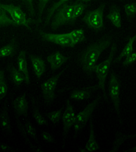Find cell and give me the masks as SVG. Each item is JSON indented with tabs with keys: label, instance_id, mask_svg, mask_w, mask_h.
Listing matches in <instances>:
<instances>
[{
	"label": "cell",
	"instance_id": "6da1fadb",
	"mask_svg": "<svg viewBox=\"0 0 136 152\" xmlns=\"http://www.w3.org/2000/svg\"><path fill=\"white\" fill-rule=\"evenodd\" d=\"M112 41L111 36L104 35L101 39L91 44L80 54L79 63L83 71L90 76L93 72V67L96 65L101 54L111 46Z\"/></svg>",
	"mask_w": 136,
	"mask_h": 152
},
{
	"label": "cell",
	"instance_id": "7a4b0ae2",
	"mask_svg": "<svg viewBox=\"0 0 136 152\" xmlns=\"http://www.w3.org/2000/svg\"><path fill=\"white\" fill-rule=\"evenodd\" d=\"M117 43L115 42L112 43V46L111 47L110 54L109 55V57L107 58V59L104 60L103 62H102L100 64L95 65L93 67V72H95V74L96 75V77H97L98 80V85H96V88H97V89H101L102 91L104 100H105L107 103L109 102V99L106 93L105 81L106 79L107 75H108L109 72L112 59H113V57L117 52Z\"/></svg>",
	"mask_w": 136,
	"mask_h": 152
},
{
	"label": "cell",
	"instance_id": "3957f363",
	"mask_svg": "<svg viewBox=\"0 0 136 152\" xmlns=\"http://www.w3.org/2000/svg\"><path fill=\"white\" fill-rule=\"evenodd\" d=\"M106 4L103 3L98 8L95 10H88L82 18V21L84 22L88 27L96 32L104 29L103 14Z\"/></svg>",
	"mask_w": 136,
	"mask_h": 152
},
{
	"label": "cell",
	"instance_id": "277c9868",
	"mask_svg": "<svg viewBox=\"0 0 136 152\" xmlns=\"http://www.w3.org/2000/svg\"><path fill=\"white\" fill-rule=\"evenodd\" d=\"M101 100V96L99 95L96 97L95 100L91 102L90 103L88 104L84 109L82 110V111L75 115V121L74 124V130H75V135L74 137L75 138L77 135L79 134V133L82 131L84 127L87 124L89 119H90L91 116L93 113V111H95L96 107H97L98 103H100Z\"/></svg>",
	"mask_w": 136,
	"mask_h": 152
},
{
	"label": "cell",
	"instance_id": "5b68a950",
	"mask_svg": "<svg viewBox=\"0 0 136 152\" xmlns=\"http://www.w3.org/2000/svg\"><path fill=\"white\" fill-rule=\"evenodd\" d=\"M74 12L73 4H64L59 7L54 13L51 23V28L53 30H56L61 26L71 24V21Z\"/></svg>",
	"mask_w": 136,
	"mask_h": 152
},
{
	"label": "cell",
	"instance_id": "8992f818",
	"mask_svg": "<svg viewBox=\"0 0 136 152\" xmlns=\"http://www.w3.org/2000/svg\"><path fill=\"white\" fill-rule=\"evenodd\" d=\"M121 81L119 79L116 73L112 71L110 76L109 84V94L111 100L113 104L115 110L118 116L120 124H122V119L121 116V108H120V94H121Z\"/></svg>",
	"mask_w": 136,
	"mask_h": 152
},
{
	"label": "cell",
	"instance_id": "52a82bcc",
	"mask_svg": "<svg viewBox=\"0 0 136 152\" xmlns=\"http://www.w3.org/2000/svg\"><path fill=\"white\" fill-rule=\"evenodd\" d=\"M68 66L65 67V69H63L58 74L53 76V77L49 78L46 81H44L43 83H42L41 88L45 104H49L52 103L54 99H55V89L57 83H58V80L60 77L64 74V72L66 70Z\"/></svg>",
	"mask_w": 136,
	"mask_h": 152
},
{
	"label": "cell",
	"instance_id": "ba28073f",
	"mask_svg": "<svg viewBox=\"0 0 136 152\" xmlns=\"http://www.w3.org/2000/svg\"><path fill=\"white\" fill-rule=\"evenodd\" d=\"M3 8L8 12L12 18V20L16 23L18 26H22L27 28L30 32H33L30 24V20L27 19L25 13L21 9L20 6H14L13 4H0Z\"/></svg>",
	"mask_w": 136,
	"mask_h": 152
},
{
	"label": "cell",
	"instance_id": "9c48e42d",
	"mask_svg": "<svg viewBox=\"0 0 136 152\" xmlns=\"http://www.w3.org/2000/svg\"><path fill=\"white\" fill-rule=\"evenodd\" d=\"M62 121H63V133H62V141H63V148H64L65 141L67 137L68 133L71 127L74 126L75 114L74 112V107L71 104L69 99L66 100V107L64 113L62 115Z\"/></svg>",
	"mask_w": 136,
	"mask_h": 152
},
{
	"label": "cell",
	"instance_id": "30bf717a",
	"mask_svg": "<svg viewBox=\"0 0 136 152\" xmlns=\"http://www.w3.org/2000/svg\"><path fill=\"white\" fill-rule=\"evenodd\" d=\"M38 34L44 42H51L62 47H71L72 48V40L70 39L68 33L60 34H50L43 32V30H38Z\"/></svg>",
	"mask_w": 136,
	"mask_h": 152
},
{
	"label": "cell",
	"instance_id": "8fae6325",
	"mask_svg": "<svg viewBox=\"0 0 136 152\" xmlns=\"http://www.w3.org/2000/svg\"><path fill=\"white\" fill-rule=\"evenodd\" d=\"M12 107L15 110L17 116H24L27 118L28 117V103L26 96V93L18 96L12 102Z\"/></svg>",
	"mask_w": 136,
	"mask_h": 152
},
{
	"label": "cell",
	"instance_id": "7c38bea8",
	"mask_svg": "<svg viewBox=\"0 0 136 152\" xmlns=\"http://www.w3.org/2000/svg\"><path fill=\"white\" fill-rule=\"evenodd\" d=\"M69 57L65 56L61 52L57 51L53 54L49 55L47 58V60L50 64L52 71L54 72L56 70L59 69L63 64H65L69 60Z\"/></svg>",
	"mask_w": 136,
	"mask_h": 152
},
{
	"label": "cell",
	"instance_id": "4fadbf2b",
	"mask_svg": "<svg viewBox=\"0 0 136 152\" xmlns=\"http://www.w3.org/2000/svg\"><path fill=\"white\" fill-rule=\"evenodd\" d=\"M17 64L18 70L24 75L25 83L27 84V85H29L30 83V80L27 65V52L25 50H21L17 58Z\"/></svg>",
	"mask_w": 136,
	"mask_h": 152
},
{
	"label": "cell",
	"instance_id": "5bb4252c",
	"mask_svg": "<svg viewBox=\"0 0 136 152\" xmlns=\"http://www.w3.org/2000/svg\"><path fill=\"white\" fill-rule=\"evenodd\" d=\"M0 127L2 132L7 134H10L12 133L11 122L9 116L8 108L7 106V100L5 101L3 109L0 112Z\"/></svg>",
	"mask_w": 136,
	"mask_h": 152
},
{
	"label": "cell",
	"instance_id": "9a60e30c",
	"mask_svg": "<svg viewBox=\"0 0 136 152\" xmlns=\"http://www.w3.org/2000/svg\"><path fill=\"white\" fill-rule=\"evenodd\" d=\"M29 58L32 62L33 68L36 77L38 79H40L42 75L46 71L45 63L41 57L35 56L34 54H29Z\"/></svg>",
	"mask_w": 136,
	"mask_h": 152
},
{
	"label": "cell",
	"instance_id": "2e32d148",
	"mask_svg": "<svg viewBox=\"0 0 136 152\" xmlns=\"http://www.w3.org/2000/svg\"><path fill=\"white\" fill-rule=\"evenodd\" d=\"M106 18L109 19L111 22L116 28L121 27V8L115 4H112L109 7V13L106 15Z\"/></svg>",
	"mask_w": 136,
	"mask_h": 152
},
{
	"label": "cell",
	"instance_id": "e0dca14e",
	"mask_svg": "<svg viewBox=\"0 0 136 152\" xmlns=\"http://www.w3.org/2000/svg\"><path fill=\"white\" fill-rule=\"evenodd\" d=\"M89 121H90V136H89L88 140L85 145V148L87 151L92 152L98 150L100 149V146L96 140L95 126H94L92 117H90Z\"/></svg>",
	"mask_w": 136,
	"mask_h": 152
},
{
	"label": "cell",
	"instance_id": "ac0fdd59",
	"mask_svg": "<svg viewBox=\"0 0 136 152\" xmlns=\"http://www.w3.org/2000/svg\"><path fill=\"white\" fill-rule=\"evenodd\" d=\"M7 70L10 73V78H11L13 83L18 87L22 85V83L25 82L24 75L12 64H9L7 65Z\"/></svg>",
	"mask_w": 136,
	"mask_h": 152
},
{
	"label": "cell",
	"instance_id": "d6986e66",
	"mask_svg": "<svg viewBox=\"0 0 136 152\" xmlns=\"http://www.w3.org/2000/svg\"><path fill=\"white\" fill-rule=\"evenodd\" d=\"M92 91H94L90 88V86L82 89H75L71 91L69 98L75 101L86 100L92 95Z\"/></svg>",
	"mask_w": 136,
	"mask_h": 152
},
{
	"label": "cell",
	"instance_id": "ffe728a7",
	"mask_svg": "<svg viewBox=\"0 0 136 152\" xmlns=\"http://www.w3.org/2000/svg\"><path fill=\"white\" fill-rule=\"evenodd\" d=\"M18 42L16 38H13L10 43L0 48V58L7 56H12L15 54L18 48Z\"/></svg>",
	"mask_w": 136,
	"mask_h": 152
},
{
	"label": "cell",
	"instance_id": "44dd1931",
	"mask_svg": "<svg viewBox=\"0 0 136 152\" xmlns=\"http://www.w3.org/2000/svg\"><path fill=\"white\" fill-rule=\"evenodd\" d=\"M135 134H124L121 132H117L115 133V138L112 144V148L111 150V152H116L119 150V149L121 145L125 141L130 139H133L135 137Z\"/></svg>",
	"mask_w": 136,
	"mask_h": 152
},
{
	"label": "cell",
	"instance_id": "7402d4cb",
	"mask_svg": "<svg viewBox=\"0 0 136 152\" xmlns=\"http://www.w3.org/2000/svg\"><path fill=\"white\" fill-rule=\"evenodd\" d=\"M136 40V36L134 35L132 38H129V41L127 43L126 45L125 46L123 49L122 50V51L121 52V53L119 54V55L117 56L115 59L113 60L112 63L115 64V63H118L120 61H121V59L123 58L124 57H126L127 55H129V54L133 52V44H134L135 41Z\"/></svg>",
	"mask_w": 136,
	"mask_h": 152
},
{
	"label": "cell",
	"instance_id": "603a6c76",
	"mask_svg": "<svg viewBox=\"0 0 136 152\" xmlns=\"http://www.w3.org/2000/svg\"><path fill=\"white\" fill-rule=\"evenodd\" d=\"M72 4L74 6V12H73L71 24H74V23L78 19V18H79L80 15L83 14L84 10L90 6V4L83 3V2H81L78 1V0L75 1L74 3H72Z\"/></svg>",
	"mask_w": 136,
	"mask_h": 152
},
{
	"label": "cell",
	"instance_id": "cb8c5ba5",
	"mask_svg": "<svg viewBox=\"0 0 136 152\" xmlns=\"http://www.w3.org/2000/svg\"><path fill=\"white\" fill-rule=\"evenodd\" d=\"M31 101H32L33 105V115L36 124L38 125H48L47 121L41 115L37 104H36L35 99L33 96H31Z\"/></svg>",
	"mask_w": 136,
	"mask_h": 152
},
{
	"label": "cell",
	"instance_id": "d4e9b609",
	"mask_svg": "<svg viewBox=\"0 0 136 152\" xmlns=\"http://www.w3.org/2000/svg\"><path fill=\"white\" fill-rule=\"evenodd\" d=\"M68 35L72 40V48L76 44L86 40L84 30L83 29H77V30H72V32L68 33Z\"/></svg>",
	"mask_w": 136,
	"mask_h": 152
},
{
	"label": "cell",
	"instance_id": "484cf974",
	"mask_svg": "<svg viewBox=\"0 0 136 152\" xmlns=\"http://www.w3.org/2000/svg\"><path fill=\"white\" fill-rule=\"evenodd\" d=\"M69 1H70V0H59L58 1L55 2V3L52 5V6L48 10L47 12V15L45 16V19H44V27H46V26L49 24L52 17H53L54 13L56 12V10L58 9L59 7H61L62 5L66 4L67 2Z\"/></svg>",
	"mask_w": 136,
	"mask_h": 152
},
{
	"label": "cell",
	"instance_id": "4316f807",
	"mask_svg": "<svg viewBox=\"0 0 136 152\" xmlns=\"http://www.w3.org/2000/svg\"><path fill=\"white\" fill-rule=\"evenodd\" d=\"M8 26H17L18 25L7 16L6 10L0 6V28Z\"/></svg>",
	"mask_w": 136,
	"mask_h": 152
},
{
	"label": "cell",
	"instance_id": "83f0119b",
	"mask_svg": "<svg viewBox=\"0 0 136 152\" xmlns=\"http://www.w3.org/2000/svg\"><path fill=\"white\" fill-rule=\"evenodd\" d=\"M50 0H38V15H37V19L36 20H34L33 19H30V23H33L35 24L38 25L39 23L42 22V16H43V14L44 12V10L47 4Z\"/></svg>",
	"mask_w": 136,
	"mask_h": 152
},
{
	"label": "cell",
	"instance_id": "f1b7e54d",
	"mask_svg": "<svg viewBox=\"0 0 136 152\" xmlns=\"http://www.w3.org/2000/svg\"><path fill=\"white\" fill-rule=\"evenodd\" d=\"M7 91H8V86L5 78V72L0 68V101L6 96Z\"/></svg>",
	"mask_w": 136,
	"mask_h": 152
},
{
	"label": "cell",
	"instance_id": "f546056e",
	"mask_svg": "<svg viewBox=\"0 0 136 152\" xmlns=\"http://www.w3.org/2000/svg\"><path fill=\"white\" fill-rule=\"evenodd\" d=\"M63 110H64V107H61V109L56 110V111L45 113V116L49 118V119L50 120L54 125H56L57 124H58L60 119H61Z\"/></svg>",
	"mask_w": 136,
	"mask_h": 152
},
{
	"label": "cell",
	"instance_id": "4dcf8cb0",
	"mask_svg": "<svg viewBox=\"0 0 136 152\" xmlns=\"http://www.w3.org/2000/svg\"><path fill=\"white\" fill-rule=\"evenodd\" d=\"M24 127H25V132H27V135H30L34 140L36 141V142L38 141L37 135H36V131L35 127L33 126V125L31 124L30 121H27L24 124Z\"/></svg>",
	"mask_w": 136,
	"mask_h": 152
},
{
	"label": "cell",
	"instance_id": "1f68e13d",
	"mask_svg": "<svg viewBox=\"0 0 136 152\" xmlns=\"http://www.w3.org/2000/svg\"><path fill=\"white\" fill-rule=\"evenodd\" d=\"M124 9L128 19H133L135 18L136 14V4L135 2L125 4Z\"/></svg>",
	"mask_w": 136,
	"mask_h": 152
},
{
	"label": "cell",
	"instance_id": "d6a6232c",
	"mask_svg": "<svg viewBox=\"0 0 136 152\" xmlns=\"http://www.w3.org/2000/svg\"><path fill=\"white\" fill-rule=\"evenodd\" d=\"M23 2V4L25 5L26 7L28 12V14L31 17L35 16V11L33 6L34 0H21Z\"/></svg>",
	"mask_w": 136,
	"mask_h": 152
},
{
	"label": "cell",
	"instance_id": "836d02e7",
	"mask_svg": "<svg viewBox=\"0 0 136 152\" xmlns=\"http://www.w3.org/2000/svg\"><path fill=\"white\" fill-rule=\"evenodd\" d=\"M136 60V52H132L129 55L125 57V60L123 62V66L127 67L129 65L134 63Z\"/></svg>",
	"mask_w": 136,
	"mask_h": 152
},
{
	"label": "cell",
	"instance_id": "e575fe53",
	"mask_svg": "<svg viewBox=\"0 0 136 152\" xmlns=\"http://www.w3.org/2000/svg\"><path fill=\"white\" fill-rule=\"evenodd\" d=\"M42 137H43V140L46 141V142L48 143H54L55 142V140L53 137L50 133L47 132H43L42 133Z\"/></svg>",
	"mask_w": 136,
	"mask_h": 152
},
{
	"label": "cell",
	"instance_id": "d590c367",
	"mask_svg": "<svg viewBox=\"0 0 136 152\" xmlns=\"http://www.w3.org/2000/svg\"><path fill=\"white\" fill-rule=\"evenodd\" d=\"M12 150V148L10 145L4 143H0V151H10Z\"/></svg>",
	"mask_w": 136,
	"mask_h": 152
},
{
	"label": "cell",
	"instance_id": "8d00e7d4",
	"mask_svg": "<svg viewBox=\"0 0 136 152\" xmlns=\"http://www.w3.org/2000/svg\"><path fill=\"white\" fill-rule=\"evenodd\" d=\"M81 2H83V3H88V2L92 1H95V0H78Z\"/></svg>",
	"mask_w": 136,
	"mask_h": 152
},
{
	"label": "cell",
	"instance_id": "74e56055",
	"mask_svg": "<svg viewBox=\"0 0 136 152\" xmlns=\"http://www.w3.org/2000/svg\"><path fill=\"white\" fill-rule=\"evenodd\" d=\"M120 1H123V0H120Z\"/></svg>",
	"mask_w": 136,
	"mask_h": 152
}]
</instances>
